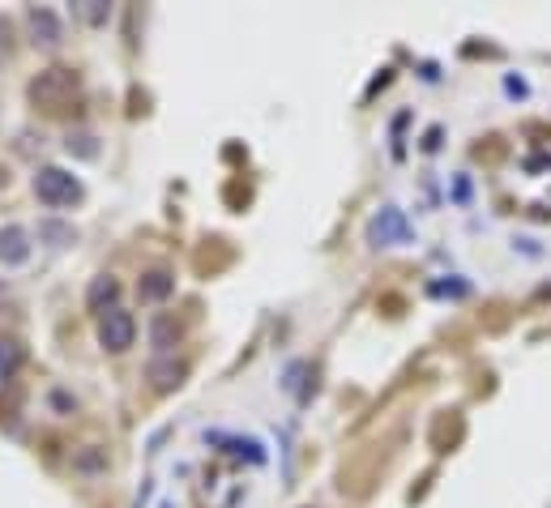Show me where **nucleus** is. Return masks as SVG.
<instances>
[{
    "instance_id": "nucleus-13",
    "label": "nucleus",
    "mask_w": 551,
    "mask_h": 508,
    "mask_svg": "<svg viewBox=\"0 0 551 508\" xmlns=\"http://www.w3.org/2000/svg\"><path fill=\"white\" fill-rule=\"evenodd\" d=\"M86 22H107V5H99V0H86Z\"/></svg>"
},
{
    "instance_id": "nucleus-3",
    "label": "nucleus",
    "mask_w": 551,
    "mask_h": 508,
    "mask_svg": "<svg viewBox=\"0 0 551 508\" xmlns=\"http://www.w3.org/2000/svg\"><path fill=\"white\" fill-rule=\"evenodd\" d=\"M99 342H103V351H129V346L137 342V321H133V312H124V308H107L99 316Z\"/></svg>"
},
{
    "instance_id": "nucleus-14",
    "label": "nucleus",
    "mask_w": 551,
    "mask_h": 508,
    "mask_svg": "<svg viewBox=\"0 0 551 508\" xmlns=\"http://www.w3.org/2000/svg\"><path fill=\"white\" fill-rule=\"evenodd\" d=\"M13 30H9V22L5 18H0V60H9V52H13Z\"/></svg>"
},
{
    "instance_id": "nucleus-7",
    "label": "nucleus",
    "mask_w": 551,
    "mask_h": 508,
    "mask_svg": "<svg viewBox=\"0 0 551 508\" xmlns=\"http://www.w3.org/2000/svg\"><path fill=\"white\" fill-rule=\"evenodd\" d=\"M137 295L146 299V304H163V299L176 295V278H171L167 269H150V274H141Z\"/></svg>"
},
{
    "instance_id": "nucleus-4",
    "label": "nucleus",
    "mask_w": 551,
    "mask_h": 508,
    "mask_svg": "<svg viewBox=\"0 0 551 508\" xmlns=\"http://www.w3.org/2000/svg\"><path fill=\"white\" fill-rule=\"evenodd\" d=\"M26 22H30V35H35V47H60V39H65V26H60V18L52 9L30 5Z\"/></svg>"
},
{
    "instance_id": "nucleus-8",
    "label": "nucleus",
    "mask_w": 551,
    "mask_h": 508,
    "mask_svg": "<svg viewBox=\"0 0 551 508\" xmlns=\"http://www.w3.org/2000/svg\"><path fill=\"white\" fill-rule=\"evenodd\" d=\"M116 295H120V282H116L112 274H103V278H94V282H90V295H86V304H90L94 312H103L107 304L116 308Z\"/></svg>"
},
{
    "instance_id": "nucleus-5",
    "label": "nucleus",
    "mask_w": 551,
    "mask_h": 508,
    "mask_svg": "<svg viewBox=\"0 0 551 508\" xmlns=\"http://www.w3.org/2000/svg\"><path fill=\"white\" fill-rule=\"evenodd\" d=\"M184 359H176V355H154L150 359V368H146V376H150V385L154 389H159V393H171V389H176L180 385V380H184Z\"/></svg>"
},
{
    "instance_id": "nucleus-12",
    "label": "nucleus",
    "mask_w": 551,
    "mask_h": 508,
    "mask_svg": "<svg viewBox=\"0 0 551 508\" xmlns=\"http://www.w3.org/2000/svg\"><path fill=\"white\" fill-rule=\"evenodd\" d=\"M176 325H171L167 321V316H159V321H154V346H171V342H176Z\"/></svg>"
},
{
    "instance_id": "nucleus-10",
    "label": "nucleus",
    "mask_w": 551,
    "mask_h": 508,
    "mask_svg": "<svg viewBox=\"0 0 551 508\" xmlns=\"http://www.w3.org/2000/svg\"><path fill=\"white\" fill-rule=\"evenodd\" d=\"M22 363V346L18 342H0V376H13Z\"/></svg>"
},
{
    "instance_id": "nucleus-2",
    "label": "nucleus",
    "mask_w": 551,
    "mask_h": 508,
    "mask_svg": "<svg viewBox=\"0 0 551 508\" xmlns=\"http://www.w3.org/2000/svg\"><path fill=\"white\" fill-rule=\"evenodd\" d=\"M82 180L73 176V171H65V167H39L35 171V197L43 201V205H52V210H65V205H77L82 201Z\"/></svg>"
},
{
    "instance_id": "nucleus-1",
    "label": "nucleus",
    "mask_w": 551,
    "mask_h": 508,
    "mask_svg": "<svg viewBox=\"0 0 551 508\" xmlns=\"http://www.w3.org/2000/svg\"><path fill=\"white\" fill-rule=\"evenodd\" d=\"M77 90H82V77L65 65H56V69H43L35 82H30V103L43 111H60L77 99Z\"/></svg>"
},
{
    "instance_id": "nucleus-9",
    "label": "nucleus",
    "mask_w": 551,
    "mask_h": 508,
    "mask_svg": "<svg viewBox=\"0 0 551 508\" xmlns=\"http://www.w3.org/2000/svg\"><path fill=\"white\" fill-rule=\"evenodd\" d=\"M389 235H406V227H402V218L393 214V210H381V218H372V240H389Z\"/></svg>"
},
{
    "instance_id": "nucleus-6",
    "label": "nucleus",
    "mask_w": 551,
    "mask_h": 508,
    "mask_svg": "<svg viewBox=\"0 0 551 508\" xmlns=\"http://www.w3.org/2000/svg\"><path fill=\"white\" fill-rule=\"evenodd\" d=\"M30 261V235L22 227H0V265H26Z\"/></svg>"
},
{
    "instance_id": "nucleus-11",
    "label": "nucleus",
    "mask_w": 551,
    "mask_h": 508,
    "mask_svg": "<svg viewBox=\"0 0 551 508\" xmlns=\"http://www.w3.org/2000/svg\"><path fill=\"white\" fill-rule=\"evenodd\" d=\"M65 146H69V154H82V158H94V154H99V146H94L90 133H69Z\"/></svg>"
}]
</instances>
